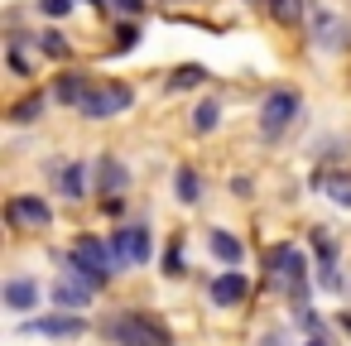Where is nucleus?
I'll list each match as a JSON object with an SVG mask.
<instances>
[{
	"label": "nucleus",
	"instance_id": "obj_1",
	"mask_svg": "<svg viewBox=\"0 0 351 346\" xmlns=\"http://www.w3.org/2000/svg\"><path fill=\"white\" fill-rule=\"evenodd\" d=\"M106 336L116 346H173V332L159 317H149V312H121V317H111Z\"/></svg>",
	"mask_w": 351,
	"mask_h": 346
},
{
	"label": "nucleus",
	"instance_id": "obj_2",
	"mask_svg": "<svg viewBox=\"0 0 351 346\" xmlns=\"http://www.w3.org/2000/svg\"><path fill=\"white\" fill-rule=\"evenodd\" d=\"M265 269H269V288H279L289 298H298L303 284H308V260H303L298 245H274L269 260H265Z\"/></svg>",
	"mask_w": 351,
	"mask_h": 346
},
{
	"label": "nucleus",
	"instance_id": "obj_3",
	"mask_svg": "<svg viewBox=\"0 0 351 346\" xmlns=\"http://www.w3.org/2000/svg\"><path fill=\"white\" fill-rule=\"evenodd\" d=\"M68 264H73L77 274H87L97 288L116 274V255H111V245H101L97 236H77V240H73V250H68Z\"/></svg>",
	"mask_w": 351,
	"mask_h": 346
},
{
	"label": "nucleus",
	"instance_id": "obj_4",
	"mask_svg": "<svg viewBox=\"0 0 351 346\" xmlns=\"http://www.w3.org/2000/svg\"><path fill=\"white\" fill-rule=\"evenodd\" d=\"M298 111H303V97H298L293 87H274V92L265 97V106H260V135H265V140H279V135L298 121Z\"/></svg>",
	"mask_w": 351,
	"mask_h": 346
},
{
	"label": "nucleus",
	"instance_id": "obj_5",
	"mask_svg": "<svg viewBox=\"0 0 351 346\" xmlns=\"http://www.w3.org/2000/svg\"><path fill=\"white\" fill-rule=\"evenodd\" d=\"M5 226L10 231H49L53 226V207L39 193H15L5 202Z\"/></svg>",
	"mask_w": 351,
	"mask_h": 346
},
{
	"label": "nucleus",
	"instance_id": "obj_6",
	"mask_svg": "<svg viewBox=\"0 0 351 346\" xmlns=\"http://www.w3.org/2000/svg\"><path fill=\"white\" fill-rule=\"evenodd\" d=\"M125 106H130V87H121V82L87 87V92H82V101H77V111H82L87 121H111V116H121Z\"/></svg>",
	"mask_w": 351,
	"mask_h": 346
},
{
	"label": "nucleus",
	"instance_id": "obj_7",
	"mask_svg": "<svg viewBox=\"0 0 351 346\" xmlns=\"http://www.w3.org/2000/svg\"><path fill=\"white\" fill-rule=\"evenodd\" d=\"M111 255H116V274H121L125 264H149V255H154L149 231H145V226H116V236H111Z\"/></svg>",
	"mask_w": 351,
	"mask_h": 346
},
{
	"label": "nucleus",
	"instance_id": "obj_8",
	"mask_svg": "<svg viewBox=\"0 0 351 346\" xmlns=\"http://www.w3.org/2000/svg\"><path fill=\"white\" fill-rule=\"evenodd\" d=\"M92 298H97V284H92L87 274H77L73 264L53 279V303H58L63 312H82V308H92Z\"/></svg>",
	"mask_w": 351,
	"mask_h": 346
},
{
	"label": "nucleus",
	"instance_id": "obj_9",
	"mask_svg": "<svg viewBox=\"0 0 351 346\" xmlns=\"http://www.w3.org/2000/svg\"><path fill=\"white\" fill-rule=\"evenodd\" d=\"M25 332H39V336H53V341H73V336L87 332V322H82V312H63V317H34V322H25Z\"/></svg>",
	"mask_w": 351,
	"mask_h": 346
},
{
	"label": "nucleus",
	"instance_id": "obj_10",
	"mask_svg": "<svg viewBox=\"0 0 351 346\" xmlns=\"http://www.w3.org/2000/svg\"><path fill=\"white\" fill-rule=\"evenodd\" d=\"M0 298H5V308L10 312H29V308H39V279H29V274H15V279H5V288H0Z\"/></svg>",
	"mask_w": 351,
	"mask_h": 346
},
{
	"label": "nucleus",
	"instance_id": "obj_11",
	"mask_svg": "<svg viewBox=\"0 0 351 346\" xmlns=\"http://www.w3.org/2000/svg\"><path fill=\"white\" fill-rule=\"evenodd\" d=\"M245 293H250V279H245L241 269H221V274L212 279V303H217V308H236Z\"/></svg>",
	"mask_w": 351,
	"mask_h": 346
},
{
	"label": "nucleus",
	"instance_id": "obj_12",
	"mask_svg": "<svg viewBox=\"0 0 351 346\" xmlns=\"http://www.w3.org/2000/svg\"><path fill=\"white\" fill-rule=\"evenodd\" d=\"M313 250H317V284L337 293L341 279H337V245H332V236L327 231H313Z\"/></svg>",
	"mask_w": 351,
	"mask_h": 346
},
{
	"label": "nucleus",
	"instance_id": "obj_13",
	"mask_svg": "<svg viewBox=\"0 0 351 346\" xmlns=\"http://www.w3.org/2000/svg\"><path fill=\"white\" fill-rule=\"evenodd\" d=\"M313 34H317V49H341V44H351V29H346L337 15H327V10L313 15Z\"/></svg>",
	"mask_w": 351,
	"mask_h": 346
},
{
	"label": "nucleus",
	"instance_id": "obj_14",
	"mask_svg": "<svg viewBox=\"0 0 351 346\" xmlns=\"http://www.w3.org/2000/svg\"><path fill=\"white\" fill-rule=\"evenodd\" d=\"M53 183H58V193H63L68 202H77V197H87V164H82V159H73V164H58V173H53Z\"/></svg>",
	"mask_w": 351,
	"mask_h": 346
},
{
	"label": "nucleus",
	"instance_id": "obj_15",
	"mask_svg": "<svg viewBox=\"0 0 351 346\" xmlns=\"http://www.w3.org/2000/svg\"><path fill=\"white\" fill-rule=\"evenodd\" d=\"M207 245H212V255H217L226 269H236V264H241V255H245V245H241L236 236H226V231H212V236H207Z\"/></svg>",
	"mask_w": 351,
	"mask_h": 346
},
{
	"label": "nucleus",
	"instance_id": "obj_16",
	"mask_svg": "<svg viewBox=\"0 0 351 346\" xmlns=\"http://www.w3.org/2000/svg\"><path fill=\"white\" fill-rule=\"evenodd\" d=\"M313 183H317L337 207H351V173H317Z\"/></svg>",
	"mask_w": 351,
	"mask_h": 346
},
{
	"label": "nucleus",
	"instance_id": "obj_17",
	"mask_svg": "<svg viewBox=\"0 0 351 346\" xmlns=\"http://www.w3.org/2000/svg\"><path fill=\"white\" fill-rule=\"evenodd\" d=\"M97 173H101V193H116V197H121V193L130 188V169H125V164H116V159H101V169H97Z\"/></svg>",
	"mask_w": 351,
	"mask_h": 346
},
{
	"label": "nucleus",
	"instance_id": "obj_18",
	"mask_svg": "<svg viewBox=\"0 0 351 346\" xmlns=\"http://www.w3.org/2000/svg\"><path fill=\"white\" fill-rule=\"evenodd\" d=\"M173 193H178V202H188V207H193V202L202 197V178H197L193 169H178V178H173Z\"/></svg>",
	"mask_w": 351,
	"mask_h": 346
},
{
	"label": "nucleus",
	"instance_id": "obj_19",
	"mask_svg": "<svg viewBox=\"0 0 351 346\" xmlns=\"http://www.w3.org/2000/svg\"><path fill=\"white\" fill-rule=\"evenodd\" d=\"M39 116H44V97H25V101L10 106V121H15V125H29V121H39Z\"/></svg>",
	"mask_w": 351,
	"mask_h": 346
},
{
	"label": "nucleus",
	"instance_id": "obj_20",
	"mask_svg": "<svg viewBox=\"0 0 351 346\" xmlns=\"http://www.w3.org/2000/svg\"><path fill=\"white\" fill-rule=\"evenodd\" d=\"M217 121H221V106H217V101H202V106L193 111V130H197V135H212Z\"/></svg>",
	"mask_w": 351,
	"mask_h": 346
},
{
	"label": "nucleus",
	"instance_id": "obj_21",
	"mask_svg": "<svg viewBox=\"0 0 351 346\" xmlns=\"http://www.w3.org/2000/svg\"><path fill=\"white\" fill-rule=\"evenodd\" d=\"M197 82H207V73H202L197 63H193V68H178V73L169 77V87H173V92H188V87H197Z\"/></svg>",
	"mask_w": 351,
	"mask_h": 346
},
{
	"label": "nucleus",
	"instance_id": "obj_22",
	"mask_svg": "<svg viewBox=\"0 0 351 346\" xmlns=\"http://www.w3.org/2000/svg\"><path fill=\"white\" fill-rule=\"evenodd\" d=\"M82 92H87L82 73H77V77H63V82H58V101H68V106H77V101H82Z\"/></svg>",
	"mask_w": 351,
	"mask_h": 346
},
{
	"label": "nucleus",
	"instance_id": "obj_23",
	"mask_svg": "<svg viewBox=\"0 0 351 346\" xmlns=\"http://www.w3.org/2000/svg\"><path fill=\"white\" fill-rule=\"evenodd\" d=\"M39 49H44L49 58H68V53H73V49L63 44V34H58V29H49V34H39Z\"/></svg>",
	"mask_w": 351,
	"mask_h": 346
},
{
	"label": "nucleus",
	"instance_id": "obj_24",
	"mask_svg": "<svg viewBox=\"0 0 351 346\" xmlns=\"http://www.w3.org/2000/svg\"><path fill=\"white\" fill-rule=\"evenodd\" d=\"M265 5H269V10H274V20H284V25L303 15V5H298V0H265Z\"/></svg>",
	"mask_w": 351,
	"mask_h": 346
},
{
	"label": "nucleus",
	"instance_id": "obj_25",
	"mask_svg": "<svg viewBox=\"0 0 351 346\" xmlns=\"http://www.w3.org/2000/svg\"><path fill=\"white\" fill-rule=\"evenodd\" d=\"M39 10H44V15H53V20H63V15L73 10V0H39Z\"/></svg>",
	"mask_w": 351,
	"mask_h": 346
},
{
	"label": "nucleus",
	"instance_id": "obj_26",
	"mask_svg": "<svg viewBox=\"0 0 351 346\" xmlns=\"http://www.w3.org/2000/svg\"><path fill=\"white\" fill-rule=\"evenodd\" d=\"M135 39H140V29H135V25H125V29H121V44H116V49H121V53H130V49H135Z\"/></svg>",
	"mask_w": 351,
	"mask_h": 346
},
{
	"label": "nucleus",
	"instance_id": "obj_27",
	"mask_svg": "<svg viewBox=\"0 0 351 346\" xmlns=\"http://www.w3.org/2000/svg\"><path fill=\"white\" fill-rule=\"evenodd\" d=\"M164 264H169V274H183V255H178V245H169V255H164Z\"/></svg>",
	"mask_w": 351,
	"mask_h": 346
},
{
	"label": "nucleus",
	"instance_id": "obj_28",
	"mask_svg": "<svg viewBox=\"0 0 351 346\" xmlns=\"http://www.w3.org/2000/svg\"><path fill=\"white\" fill-rule=\"evenodd\" d=\"M308 346H327V341H322V336H313V341H308Z\"/></svg>",
	"mask_w": 351,
	"mask_h": 346
},
{
	"label": "nucleus",
	"instance_id": "obj_29",
	"mask_svg": "<svg viewBox=\"0 0 351 346\" xmlns=\"http://www.w3.org/2000/svg\"><path fill=\"white\" fill-rule=\"evenodd\" d=\"M87 5H106V0H87Z\"/></svg>",
	"mask_w": 351,
	"mask_h": 346
}]
</instances>
